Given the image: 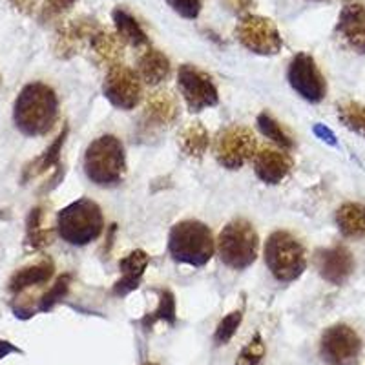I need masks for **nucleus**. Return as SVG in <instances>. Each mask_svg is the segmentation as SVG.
Returning a JSON list of instances; mask_svg holds the SVG:
<instances>
[{
  "label": "nucleus",
  "mask_w": 365,
  "mask_h": 365,
  "mask_svg": "<svg viewBox=\"0 0 365 365\" xmlns=\"http://www.w3.org/2000/svg\"><path fill=\"white\" fill-rule=\"evenodd\" d=\"M58 119V97L44 83H29L21 90L13 104V123L28 137L50 133Z\"/></svg>",
  "instance_id": "1"
},
{
  "label": "nucleus",
  "mask_w": 365,
  "mask_h": 365,
  "mask_svg": "<svg viewBox=\"0 0 365 365\" xmlns=\"http://www.w3.org/2000/svg\"><path fill=\"white\" fill-rule=\"evenodd\" d=\"M84 174L97 187L120 185L126 175V154L120 139L110 133L93 139L84 154Z\"/></svg>",
  "instance_id": "2"
},
{
  "label": "nucleus",
  "mask_w": 365,
  "mask_h": 365,
  "mask_svg": "<svg viewBox=\"0 0 365 365\" xmlns=\"http://www.w3.org/2000/svg\"><path fill=\"white\" fill-rule=\"evenodd\" d=\"M216 241L208 225L197 220L179 221L168 234V252L178 263L203 267L214 256Z\"/></svg>",
  "instance_id": "3"
},
{
  "label": "nucleus",
  "mask_w": 365,
  "mask_h": 365,
  "mask_svg": "<svg viewBox=\"0 0 365 365\" xmlns=\"http://www.w3.org/2000/svg\"><path fill=\"white\" fill-rule=\"evenodd\" d=\"M103 210L96 201L81 197L58 212L57 234L63 241L75 247H84L103 234Z\"/></svg>",
  "instance_id": "4"
},
{
  "label": "nucleus",
  "mask_w": 365,
  "mask_h": 365,
  "mask_svg": "<svg viewBox=\"0 0 365 365\" xmlns=\"http://www.w3.org/2000/svg\"><path fill=\"white\" fill-rule=\"evenodd\" d=\"M265 265L278 282H296L307 269L305 247L291 232L276 230L265 243Z\"/></svg>",
  "instance_id": "5"
},
{
  "label": "nucleus",
  "mask_w": 365,
  "mask_h": 365,
  "mask_svg": "<svg viewBox=\"0 0 365 365\" xmlns=\"http://www.w3.org/2000/svg\"><path fill=\"white\" fill-rule=\"evenodd\" d=\"M259 236L247 220H232L223 227L217 237L221 262L232 270H245L257 259Z\"/></svg>",
  "instance_id": "6"
},
{
  "label": "nucleus",
  "mask_w": 365,
  "mask_h": 365,
  "mask_svg": "<svg viewBox=\"0 0 365 365\" xmlns=\"http://www.w3.org/2000/svg\"><path fill=\"white\" fill-rule=\"evenodd\" d=\"M256 135L250 128L241 125L227 126L214 139V158L227 170H240L256 155Z\"/></svg>",
  "instance_id": "7"
},
{
  "label": "nucleus",
  "mask_w": 365,
  "mask_h": 365,
  "mask_svg": "<svg viewBox=\"0 0 365 365\" xmlns=\"http://www.w3.org/2000/svg\"><path fill=\"white\" fill-rule=\"evenodd\" d=\"M178 86L192 113H200L220 103V93L214 79L194 64L179 66Z\"/></svg>",
  "instance_id": "8"
},
{
  "label": "nucleus",
  "mask_w": 365,
  "mask_h": 365,
  "mask_svg": "<svg viewBox=\"0 0 365 365\" xmlns=\"http://www.w3.org/2000/svg\"><path fill=\"white\" fill-rule=\"evenodd\" d=\"M236 38L243 48L256 55H276L282 51L283 41L270 19L245 15L236 26Z\"/></svg>",
  "instance_id": "9"
},
{
  "label": "nucleus",
  "mask_w": 365,
  "mask_h": 365,
  "mask_svg": "<svg viewBox=\"0 0 365 365\" xmlns=\"http://www.w3.org/2000/svg\"><path fill=\"white\" fill-rule=\"evenodd\" d=\"M287 79L292 90L307 103H322L327 96V81L309 53H296L291 58Z\"/></svg>",
  "instance_id": "10"
},
{
  "label": "nucleus",
  "mask_w": 365,
  "mask_h": 365,
  "mask_svg": "<svg viewBox=\"0 0 365 365\" xmlns=\"http://www.w3.org/2000/svg\"><path fill=\"white\" fill-rule=\"evenodd\" d=\"M104 97L119 110H133L143 99L141 77L126 64H115L108 70L103 83Z\"/></svg>",
  "instance_id": "11"
},
{
  "label": "nucleus",
  "mask_w": 365,
  "mask_h": 365,
  "mask_svg": "<svg viewBox=\"0 0 365 365\" xmlns=\"http://www.w3.org/2000/svg\"><path fill=\"white\" fill-rule=\"evenodd\" d=\"M319 353L331 365H356L361 354V340L353 327L336 324L322 334Z\"/></svg>",
  "instance_id": "12"
},
{
  "label": "nucleus",
  "mask_w": 365,
  "mask_h": 365,
  "mask_svg": "<svg viewBox=\"0 0 365 365\" xmlns=\"http://www.w3.org/2000/svg\"><path fill=\"white\" fill-rule=\"evenodd\" d=\"M101 28L96 19L79 17L73 21H66L58 26L53 38V53L58 58H71L83 51L86 44H90L91 37Z\"/></svg>",
  "instance_id": "13"
},
{
  "label": "nucleus",
  "mask_w": 365,
  "mask_h": 365,
  "mask_svg": "<svg viewBox=\"0 0 365 365\" xmlns=\"http://www.w3.org/2000/svg\"><path fill=\"white\" fill-rule=\"evenodd\" d=\"M319 276L331 285H344L354 272V257L345 245L319 249L314 256Z\"/></svg>",
  "instance_id": "14"
},
{
  "label": "nucleus",
  "mask_w": 365,
  "mask_h": 365,
  "mask_svg": "<svg viewBox=\"0 0 365 365\" xmlns=\"http://www.w3.org/2000/svg\"><path fill=\"white\" fill-rule=\"evenodd\" d=\"M336 35L347 48L365 55V4L360 0H347L340 11Z\"/></svg>",
  "instance_id": "15"
},
{
  "label": "nucleus",
  "mask_w": 365,
  "mask_h": 365,
  "mask_svg": "<svg viewBox=\"0 0 365 365\" xmlns=\"http://www.w3.org/2000/svg\"><path fill=\"white\" fill-rule=\"evenodd\" d=\"M292 168H294V163L285 150L267 146L254 155V172L267 185H279L282 181H285Z\"/></svg>",
  "instance_id": "16"
},
{
  "label": "nucleus",
  "mask_w": 365,
  "mask_h": 365,
  "mask_svg": "<svg viewBox=\"0 0 365 365\" xmlns=\"http://www.w3.org/2000/svg\"><path fill=\"white\" fill-rule=\"evenodd\" d=\"M179 117L178 99L170 91L158 90L150 93L143 108V120L146 126L152 128H165V126L174 125Z\"/></svg>",
  "instance_id": "17"
},
{
  "label": "nucleus",
  "mask_w": 365,
  "mask_h": 365,
  "mask_svg": "<svg viewBox=\"0 0 365 365\" xmlns=\"http://www.w3.org/2000/svg\"><path fill=\"white\" fill-rule=\"evenodd\" d=\"M148 263L150 256L145 250L137 249L126 254L119 262L120 278L113 283L112 294L117 296V298H123V296H128L130 292L135 291L137 287L141 285Z\"/></svg>",
  "instance_id": "18"
},
{
  "label": "nucleus",
  "mask_w": 365,
  "mask_h": 365,
  "mask_svg": "<svg viewBox=\"0 0 365 365\" xmlns=\"http://www.w3.org/2000/svg\"><path fill=\"white\" fill-rule=\"evenodd\" d=\"M55 274V263L51 257L44 256L41 257L38 262L31 263V265H26L22 269H19L17 272L13 274L11 279L8 283L9 292L13 294H21V292L28 291L31 287L44 285V283L50 282Z\"/></svg>",
  "instance_id": "19"
},
{
  "label": "nucleus",
  "mask_w": 365,
  "mask_h": 365,
  "mask_svg": "<svg viewBox=\"0 0 365 365\" xmlns=\"http://www.w3.org/2000/svg\"><path fill=\"white\" fill-rule=\"evenodd\" d=\"M88 46H90L91 53L96 55L97 63L108 68L120 64V58L125 53V44L119 38V35L103 28V26L93 34Z\"/></svg>",
  "instance_id": "20"
},
{
  "label": "nucleus",
  "mask_w": 365,
  "mask_h": 365,
  "mask_svg": "<svg viewBox=\"0 0 365 365\" xmlns=\"http://www.w3.org/2000/svg\"><path fill=\"white\" fill-rule=\"evenodd\" d=\"M170 71L172 66L168 57L155 48H148L137 63V73L143 83H146L148 86H158V84L165 83L170 77Z\"/></svg>",
  "instance_id": "21"
},
{
  "label": "nucleus",
  "mask_w": 365,
  "mask_h": 365,
  "mask_svg": "<svg viewBox=\"0 0 365 365\" xmlns=\"http://www.w3.org/2000/svg\"><path fill=\"white\" fill-rule=\"evenodd\" d=\"M208 145H210V135H208V130L200 120L188 123L182 128V132L179 133V148H181L182 154L190 159H203V155L207 154Z\"/></svg>",
  "instance_id": "22"
},
{
  "label": "nucleus",
  "mask_w": 365,
  "mask_h": 365,
  "mask_svg": "<svg viewBox=\"0 0 365 365\" xmlns=\"http://www.w3.org/2000/svg\"><path fill=\"white\" fill-rule=\"evenodd\" d=\"M113 24H115V34L125 44L132 48H143L148 46V37H146L143 26L137 22L132 13L126 11L125 8H115L112 13Z\"/></svg>",
  "instance_id": "23"
},
{
  "label": "nucleus",
  "mask_w": 365,
  "mask_h": 365,
  "mask_svg": "<svg viewBox=\"0 0 365 365\" xmlns=\"http://www.w3.org/2000/svg\"><path fill=\"white\" fill-rule=\"evenodd\" d=\"M336 225L347 240L365 237V208L358 203H344L336 210Z\"/></svg>",
  "instance_id": "24"
},
{
  "label": "nucleus",
  "mask_w": 365,
  "mask_h": 365,
  "mask_svg": "<svg viewBox=\"0 0 365 365\" xmlns=\"http://www.w3.org/2000/svg\"><path fill=\"white\" fill-rule=\"evenodd\" d=\"M66 135H68V126H64L63 132L58 133L57 139H55V141L46 148L44 154H42L41 158L35 159L31 165L26 166L24 174H22V182L44 174V172H48L50 168H61V150H63L64 141H66Z\"/></svg>",
  "instance_id": "25"
},
{
  "label": "nucleus",
  "mask_w": 365,
  "mask_h": 365,
  "mask_svg": "<svg viewBox=\"0 0 365 365\" xmlns=\"http://www.w3.org/2000/svg\"><path fill=\"white\" fill-rule=\"evenodd\" d=\"M51 240H53V232L50 228L42 227V208H31L26 220V247L34 250L44 249L51 245Z\"/></svg>",
  "instance_id": "26"
},
{
  "label": "nucleus",
  "mask_w": 365,
  "mask_h": 365,
  "mask_svg": "<svg viewBox=\"0 0 365 365\" xmlns=\"http://www.w3.org/2000/svg\"><path fill=\"white\" fill-rule=\"evenodd\" d=\"M256 125H257V128H259V132H262L267 139H270L274 145H278L282 150L289 152V150L294 148V141H292V137L287 133V130L283 128V126L279 125L278 120L274 119L269 112L259 113V115H257Z\"/></svg>",
  "instance_id": "27"
},
{
  "label": "nucleus",
  "mask_w": 365,
  "mask_h": 365,
  "mask_svg": "<svg viewBox=\"0 0 365 365\" xmlns=\"http://www.w3.org/2000/svg\"><path fill=\"white\" fill-rule=\"evenodd\" d=\"M159 294V303H158V309L154 312H148V316H145L143 319V325L146 329L152 327L155 322L163 319V322H168L170 325L175 324V296L172 294V291L168 289H161L158 291Z\"/></svg>",
  "instance_id": "28"
},
{
  "label": "nucleus",
  "mask_w": 365,
  "mask_h": 365,
  "mask_svg": "<svg viewBox=\"0 0 365 365\" xmlns=\"http://www.w3.org/2000/svg\"><path fill=\"white\" fill-rule=\"evenodd\" d=\"M71 279H73V276L70 272L58 276L57 282L50 287V291L42 294L41 302H38V311H51L58 302H63L68 292H70Z\"/></svg>",
  "instance_id": "29"
},
{
  "label": "nucleus",
  "mask_w": 365,
  "mask_h": 365,
  "mask_svg": "<svg viewBox=\"0 0 365 365\" xmlns=\"http://www.w3.org/2000/svg\"><path fill=\"white\" fill-rule=\"evenodd\" d=\"M338 115L347 128L365 135V106L358 103H345L338 108Z\"/></svg>",
  "instance_id": "30"
},
{
  "label": "nucleus",
  "mask_w": 365,
  "mask_h": 365,
  "mask_svg": "<svg viewBox=\"0 0 365 365\" xmlns=\"http://www.w3.org/2000/svg\"><path fill=\"white\" fill-rule=\"evenodd\" d=\"M267 349L263 344L262 334H256L245 347L241 349L240 356H237L236 365H259V361L265 356Z\"/></svg>",
  "instance_id": "31"
},
{
  "label": "nucleus",
  "mask_w": 365,
  "mask_h": 365,
  "mask_svg": "<svg viewBox=\"0 0 365 365\" xmlns=\"http://www.w3.org/2000/svg\"><path fill=\"white\" fill-rule=\"evenodd\" d=\"M241 319H243V312L241 311H232L230 314H227L223 319H221L220 325H217V329H216L217 344L225 345L232 340V336L236 334L237 327L241 325Z\"/></svg>",
  "instance_id": "32"
},
{
  "label": "nucleus",
  "mask_w": 365,
  "mask_h": 365,
  "mask_svg": "<svg viewBox=\"0 0 365 365\" xmlns=\"http://www.w3.org/2000/svg\"><path fill=\"white\" fill-rule=\"evenodd\" d=\"M77 2H79V0H44L41 15L42 22L58 21V19L64 17L66 13H70Z\"/></svg>",
  "instance_id": "33"
},
{
  "label": "nucleus",
  "mask_w": 365,
  "mask_h": 365,
  "mask_svg": "<svg viewBox=\"0 0 365 365\" xmlns=\"http://www.w3.org/2000/svg\"><path fill=\"white\" fill-rule=\"evenodd\" d=\"M166 4L170 6L179 17L190 19V21L201 13V0H166Z\"/></svg>",
  "instance_id": "34"
},
{
  "label": "nucleus",
  "mask_w": 365,
  "mask_h": 365,
  "mask_svg": "<svg viewBox=\"0 0 365 365\" xmlns=\"http://www.w3.org/2000/svg\"><path fill=\"white\" fill-rule=\"evenodd\" d=\"M223 4L227 6L228 11L241 15V13H247L256 6V0H223Z\"/></svg>",
  "instance_id": "35"
},
{
  "label": "nucleus",
  "mask_w": 365,
  "mask_h": 365,
  "mask_svg": "<svg viewBox=\"0 0 365 365\" xmlns=\"http://www.w3.org/2000/svg\"><path fill=\"white\" fill-rule=\"evenodd\" d=\"M314 133L319 137V139H322V141L327 143V145H331V146L338 145L336 135H334V133H332L325 125H314Z\"/></svg>",
  "instance_id": "36"
},
{
  "label": "nucleus",
  "mask_w": 365,
  "mask_h": 365,
  "mask_svg": "<svg viewBox=\"0 0 365 365\" xmlns=\"http://www.w3.org/2000/svg\"><path fill=\"white\" fill-rule=\"evenodd\" d=\"M9 2H11L13 8L24 13V15H31L37 8V0H9Z\"/></svg>",
  "instance_id": "37"
},
{
  "label": "nucleus",
  "mask_w": 365,
  "mask_h": 365,
  "mask_svg": "<svg viewBox=\"0 0 365 365\" xmlns=\"http://www.w3.org/2000/svg\"><path fill=\"white\" fill-rule=\"evenodd\" d=\"M11 353H19V349L15 347V345L9 344V341L0 340V360H2V358H6L8 354H11Z\"/></svg>",
  "instance_id": "38"
},
{
  "label": "nucleus",
  "mask_w": 365,
  "mask_h": 365,
  "mask_svg": "<svg viewBox=\"0 0 365 365\" xmlns=\"http://www.w3.org/2000/svg\"><path fill=\"white\" fill-rule=\"evenodd\" d=\"M145 365H155V364H145Z\"/></svg>",
  "instance_id": "39"
},
{
  "label": "nucleus",
  "mask_w": 365,
  "mask_h": 365,
  "mask_svg": "<svg viewBox=\"0 0 365 365\" xmlns=\"http://www.w3.org/2000/svg\"><path fill=\"white\" fill-rule=\"evenodd\" d=\"M0 83H2V77H0Z\"/></svg>",
  "instance_id": "40"
}]
</instances>
